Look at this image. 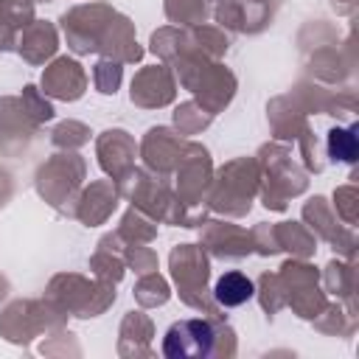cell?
Here are the masks:
<instances>
[{"mask_svg": "<svg viewBox=\"0 0 359 359\" xmlns=\"http://www.w3.org/2000/svg\"><path fill=\"white\" fill-rule=\"evenodd\" d=\"M216 331L208 320H180L165 331L163 353L168 359H202L213 351Z\"/></svg>", "mask_w": 359, "mask_h": 359, "instance_id": "1", "label": "cell"}, {"mask_svg": "<svg viewBox=\"0 0 359 359\" xmlns=\"http://www.w3.org/2000/svg\"><path fill=\"white\" fill-rule=\"evenodd\" d=\"M213 294H216V300H219L222 306L233 309V306L247 303V300L255 294V286H252V280H250L247 275H241V272H224V275L216 280Z\"/></svg>", "mask_w": 359, "mask_h": 359, "instance_id": "2", "label": "cell"}, {"mask_svg": "<svg viewBox=\"0 0 359 359\" xmlns=\"http://www.w3.org/2000/svg\"><path fill=\"white\" fill-rule=\"evenodd\" d=\"M328 151L337 160L353 163L356 160V137H353V129H334L328 135Z\"/></svg>", "mask_w": 359, "mask_h": 359, "instance_id": "3", "label": "cell"}]
</instances>
